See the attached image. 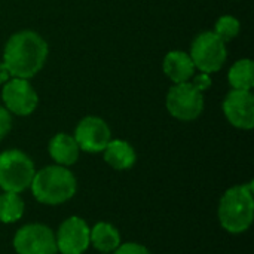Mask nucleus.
Listing matches in <instances>:
<instances>
[{
    "mask_svg": "<svg viewBox=\"0 0 254 254\" xmlns=\"http://www.w3.org/2000/svg\"><path fill=\"white\" fill-rule=\"evenodd\" d=\"M192 83L199 89V91H205V89H208L210 86H211V77H210V74H207V73H199V74H196L195 76V79L192 80Z\"/></svg>",
    "mask_w": 254,
    "mask_h": 254,
    "instance_id": "21",
    "label": "nucleus"
},
{
    "mask_svg": "<svg viewBox=\"0 0 254 254\" xmlns=\"http://www.w3.org/2000/svg\"><path fill=\"white\" fill-rule=\"evenodd\" d=\"M48 152L57 165L70 167V165L77 162L80 149H79L73 135L58 132L51 138L49 146H48Z\"/></svg>",
    "mask_w": 254,
    "mask_h": 254,
    "instance_id": "13",
    "label": "nucleus"
},
{
    "mask_svg": "<svg viewBox=\"0 0 254 254\" xmlns=\"http://www.w3.org/2000/svg\"><path fill=\"white\" fill-rule=\"evenodd\" d=\"M1 100L4 103V109L10 115L16 116L31 115L39 104L36 89L31 86L28 79L21 77H10L6 83H3Z\"/></svg>",
    "mask_w": 254,
    "mask_h": 254,
    "instance_id": "8",
    "label": "nucleus"
},
{
    "mask_svg": "<svg viewBox=\"0 0 254 254\" xmlns=\"http://www.w3.org/2000/svg\"><path fill=\"white\" fill-rule=\"evenodd\" d=\"M189 55L195 68L211 74L219 71L226 61V43L214 31H204L192 42Z\"/></svg>",
    "mask_w": 254,
    "mask_h": 254,
    "instance_id": "5",
    "label": "nucleus"
},
{
    "mask_svg": "<svg viewBox=\"0 0 254 254\" xmlns=\"http://www.w3.org/2000/svg\"><path fill=\"white\" fill-rule=\"evenodd\" d=\"M103 153L106 164L118 171L132 168L137 161L134 147L125 140H110Z\"/></svg>",
    "mask_w": 254,
    "mask_h": 254,
    "instance_id": "14",
    "label": "nucleus"
},
{
    "mask_svg": "<svg viewBox=\"0 0 254 254\" xmlns=\"http://www.w3.org/2000/svg\"><path fill=\"white\" fill-rule=\"evenodd\" d=\"M223 113L235 128L252 129L254 127V97L252 91L232 89L223 100Z\"/></svg>",
    "mask_w": 254,
    "mask_h": 254,
    "instance_id": "11",
    "label": "nucleus"
},
{
    "mask_svg": "<svg viewBox=\"0 0 254 254\" xmlns=\"http://www.w3.org/2000/svg\"><path fill=\"white\" fill-rule=\"evenodd\" d=\"M34 174V162L25 152L9 149L0 153V189L3 192L22 193L30 189Z\"/></svg>",
    "mask_w": 254,
    "mask_h": 254,
    "instance_id": "4",
    "label": "nucleus"
},
{
    "mask_svg": "<svg viewBox=\"0 0 254 254\" xmlns=\"http://www.w3.org/2000/svg\"><path fill=\"white\" fill-rule=\"evenodd\" d=\"M30 189L37 202L43 205H61L76 195L77 182L67 167L55 164L36 171Z\"/></svg>",
    "mask_w": 254,
    "mask_h": 254,
    "instance_id": "3",
    "label": "nucleus"
},
{
    "mask_svg": "<svg viewBox=\"0 0 254 254\" xmlns=\"http://www.w3.org/2000/svg\"><path fill=\"white\" fill-rule=\"evenodd\" d=\"M12 128V116L4 109V106H0V141L9 134Z\"/></svg>",
    "mask_w": 254,
    "mask_h": 254,
    "instance_id": "20",
    "label": "nucleus"
},
{
    "mask_svg": "<svg viewBox=\"0 0 254 254\" xmlns=\"http://www.w3.org/2000/svg\"><path fill=\"white\" fill-rule=\"evenodd\" d=\"M16 254H57L55 232L42 223H28L21 226L13 237Z\"/></svg>",
    "mask_w": 254,
    "mask_h": 254,
    "instance_id": "7",
    "label": "nucleus"
},
{
    "mask_svg": "<svg viewBox=\"0 0 254 254\" xmlns=\"http://www.w3.org/2000/svg\"><path fill=\"white\" fill-rule=\"evenodd\" d=\"M164 73L174 83L189 82L195 76V65L189 54L183 51H171L165 55L162 63Z\"/></svg>",
    "mask_w": 254,
    "mask_h": 254,
    "instance_id": "12",
    "label": "nucleus"
},
{
    "mask_svg": "<svg viewBox=\"0 0 254 254\" xmlns=\"http://www.w3.org/2000/svg\"><path fill=\"white\" fill-rule=\"evenodd\" d=\"M229 83L234 89L252 91L254 86V64L252 60H238L228 73Z\"/></svg>",
    "mask_w": 254,
    "mask_h": 254,
    "instance_id": "16",
    "label": "nucleus"
},
{
    "mask_svg": "<svg viewBox=\"0 0 254 254\" xmlns=\"http://www.w3.org/2000/svg\"><path fill=\"white\" fill-rule=\"evenodd\" d=\"M73 137L80 150L100 153L112 140V131L104 119L98 116H86L77 124Z\"/></svg>",
    "mask_w": 254,
    "mask_h": 254,
    "instance_id": "10",
    "label": "nucleus"
},
{
    "mask_svg": "<svg viewBox=\"0 0 254 254\" xmlns=\"http://www.w3.org/2000/svg\"><path fill=\"white\" fill-rule=\"evenodd\" d=\"M25 204L19 193L13 192H1L0 193V222L10 225L24 216Z\"/></svg>",
    "mask_w": 254,
    "mask_h": 254,
    "instance_id": "17",
    "label": "nucleus"
},
{
    "mask_svg": "<svg viewBox=\"0 0 254 254\" xmlns=\"http://www.w3.org/2000/svg\"><path fill=\"white\" fill-rule=\"evenodd\" d=\"M168 113L183 122L195 121L204 110V95L192 82L176 83L167 95Z\"/></svg>",
    "mask_w": 254,
    "mask_h": 254,
    "instance_id": "6",
    "label": "nucleus"
},
{
    "mask_svg": "<svg viewBox=\"0 0 254 254\" xmlns=\"http://www.w3.org/2000/svg\"><path fill=\"white\" fill-rule=\"evenodd\" d=\"M121 244V234L112 223L98 222L91 228V246L101 254H112Z\"/></svg>",
    "mask_w": 254,
    "mask_h": 254,
    "instance_id": "15",
    "label": "nucleus"
},
{
    "mask_svg": "<svg viewBox=\"0 0 254 254\" xmlns=\"http://www.w3.org/2000/svg\"><path fill=\"white\" fill-rule=\"evenodd\" d=\"M217 216L226 232L232 235L247 232L254 220L253 182L229 188L220 198Z\"/></svg>",
    "mask_w": 254,
    "mask_h": 254,
    "instance_id": "2",
    "label": "nucleus"
},
{
    "mask_svg": "<svg viewBox=\"0 0 254 254\" xmlns=\"http://www.w3.org/2000/svg\"><path fill=\"white\" fill-rule=\"evenodd\" d=\"M9 79H10V73L6 68V65L3 64V61H0V85L6 83Z\"/></svg>",
    "mask_w": 254,
    "mask_h": 254,
    "instance_id": "22",
    "label": "nucleus"
},
{
    "mask_svg": "<svg viewBox=\"0 0 254 254\" xmlns=\"http://www.w3.org/2000/svg\"><path fill=\"white\" fill-rule=\"evenodd\" d=\"M241 30V24L240 21L232 16V15H223L217 19L216 25H214V33L226 43L231 42L232 39H235L240 34Z\"/></svg>",
    "mask_w": 254,
    "mask_h": 254,
    "instance_id": "18",
    "label": "nucleus"
},
{
    "mask_svg": "<svg viewBox=\"0 0 254 254\" xmlns=\"http://www.w3.org/2000/svg\"><path fill=\"white\" fill-rule=\"evenodd\" d=\"M48 43L36 31L22 30L13 33L3 51V64L10 77L31 79L45 65L48 58Z\"/></svg>",
    "mask_w": 254,
    "mask_h": 254,
    "instance_id": "1",
    "label": "nucleus"
},
{
    "mask_svg": "<svg viewBox=\"0 0 254 254\" xmlns=\"http://www.w3.org/2000/svg\"><path fill=\"white\" fill-rule=\"evenodd\" d=\"M55 243L58 253L83 254L91 246V228L82 217L71 216L60 225Z\"/></svg>",
    "mask_w": 254,
    "mask_h": 254,
    "instance_id": "9",
    "label": "nucleus"
},
{
    "mask_svg": "<svg viewBox=\"0 0 254 254\" xmlns=\"http://www.w3.org/2000/svg\"><path fill=\"white\" fill-rule=\"evenodd\" d=\"M112 254H150L147 247L138 243H124Z\"/></svg>",
    "mask_w": 254,
    "mask_h": 254,
    "instance_id": "19",
    "label": "nucleus"
}]
</instances>
